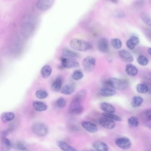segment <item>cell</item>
<instances>
[{
    "instance_id": "cell-1",
    "label": "cell",
    "mask_w": 151,
    "mask_h": 151,
    "mask_svg": "<svg viewBox=\"0 0 151 151\" xmlns=\"http://www.w3.org/2000/svg\"><path fill=\"white\" fill-rule=\"evenodd\" d=\"M106 85L114 89L123 90L127 87L128 83L125 80L115 78H111L106 81Z\"/></svg>"
},
{
    "instance_id": "cell-2",
    "label": "cell",
    "mask_w": 151,
    "mask_h": 151,
    "mask_svg": "<svg viewBox=\"0 0 151 151\" xmlns=\"http://www.w3.org/2000/svg\"><path fill=\"white\" fill-rule=\"evenodd\" d=\"M70 45L73 49L80 51L85 52L91 48V45L89 42L77 38L72 39L70 42Z\"/></svg>"
},
{
    "instance_id": "cell-3",
    "label": "cell",
    "mask_w": 151,
    "mask_h": 151,
    "mask_svg": "<svg viewBox=\"0 0 151 151\" xmlns=\"http://www.w3.org/2000/svg\"><path fill=\"white\" fill-rule=\"evenodd\" d=\"M82 102L81 100L75 96L68 107L69 113L76 115L82 114L84 111L83 107L81 104Z\"/></svg>"
},
{
    "instance_id": "cell-4",
    "label": "cell",
    "mask_w": 151,
    "mask_h": 151,
    "mask_svg": "<svg viewBox=\"0 0 151 151\" xmlns=\"http://www.w3.org/2000/svg\"><path fill=\"white\" fill-rule=\"evenodd\" d=\"M33 132L39 137H44L48 133L49 129L47 126L45 124L37 122L33 124L31 127Z\"/></svg>"
},
{
    "instance_id": "cell-5",
    "label": "cell",
    "mask_w": 151,
    "mask_h": 151,
    "mask_svg": "<svg viewBox=\"0 0 151 151\" xmlns=\"http://www.w3.org/2000/svg\"><path fill=\"white\" fill-rule=\"evenodd\" d=\"M96 60L92 56H88L85 57L82 61V65L85 71L90 73L93 70L96 65Z\"/></svg>"
},
{
    "instance_id": "cell-6",
    "label": "cell",
    "mask_w": 151,
    "mask_h": 151,
    "mask_svg": "<svg viewBox=\"0 0 151 151\" xmlns=\"http://www.w3.org/2000/svg\"><path fill=\"white\" fill-rule=\"evenodd\" d=\"M61 62L62 66L67 68H77L80 66L79 63L73 58L63 57Z\"/></svg>"
},
{
    "instance_id": "cell-7",
    "label": "cell",
    "mask_w": 151,
    "mask_h": 151,
    "mask_svg": "<svg viewBox=\"0 0 151 151\" xmlns=\"http://www.w3.org/2000/svg\"><path fill=\"white\" fill-rule=\"evenodd\" d=\"M115 143L118 147L124 149L129 148L132 145L130 140L129 138L125 137L117 139L115 140Z\"/></svg>"
},
{
    "instance_id": "cell-8",
    "label": "cell",
    "mask_w": 151,
    "mask_h": 151,
    "mask_svg": "<svg viewBox=\"0 0 151 151\" xmlns=\"http://www.w3.org/2000/svg\"><path fill=\"white\" fill-rule=\"evenodd\" d=\"M99 123L102 127L108 129H113L115 126V123L114 120L104 117L100 119Z\"/></svg>"
},
{
    "instance_id": "cell-9",
    "label": "cell",
    "mask_w": 151,
    "mask_h": 151,
    "mask_svg": "<svg viewBox=\"0 0 151 151\" xmlns=\"http://www.w3.org/2000/svg\"><path fill=\"white\" fill-rule=\"evenodd\" d=\"M53 0H40L37 3V6L40 9L46 10L49 9L54 3Z\"/></svg>"
},
{
    "instance_id": "cell-10",
    "label": "cell",
    "mask_w": 151,
    "mask_h": 151,
    "mask_svg": "<svg viewBox=\"0 0 151 151\" xmlns=\"http://www.w3.org/2000/svg\"><path fill=\"white\" fill-rule=\"evenodd\" d=\"M121 58L124 61L127 62H132L134 60V58L128 50L123 49L119 52Z\"/></svg>"
},
{
    "instance_id": "cell-11",
    "label": "cell",
    "mask_w": 151,
    "mask_h": 151,
    "mask_svg": "<svg viewBox=\"0 0 151 151\" xmlns=\"http://www.w3.org/2000/svg\"><path fill=\"white\" fill-rule=\"evenodd\" d=\"M81 125L85 130L91 133H95L98 130L97 126L90 122L84 121L82 122Z\"/></svg>"
},
{
    "instance_id": "cell-12",
    "label": "cell",
    "mask_w": 151,
    "mask_h": 151,
    "mask_svg": "<svg viewBox=\"0 0 151 151\" xmlns=\"http://www.w3.org/2000/svg\"><path fill=\"white\" fill-rule=\"evenodd\" d=\"M98 47L101 51L107 52L109 51V46L108 40L105 38H102L99 41Z\"/></svg>"
},
{
    "instance_id": "cell-13",
    "label": "cell",
    "mask_w": 151,
    "mask_h": 151,
    "mask_svg": "<svg viewBox=\"0 0 151 151\" xmlns=\"http://www.w3.org/2000/svg\"><path fill=\"white\" fill-rule=\"evenodd\" d=\"M100 93L102 96L108 97L112 96L116 93L114 89L108 86L102 87L100 90Z\"/></svg>"
},
{
    "instance_id": "cell-14",
    "label": "cell",
    "mask_w": 151,
    "mask_h": 151,
    "mask_svg": "<svg viewBox=\"0 0 151 151\" xmlns=\"http://www.w3.org/2000/svg\"><path fill=\"white\" fill-rule=\"evenodd\" d=\"M12 147V143L9 139L6 137H2L0 148L1 151H9Z\"/></svg>"
},
{
    "instance_id": "cell-15",
    "label": "cell",
    "mask_w": 151,
    "mask_h": 151,
    "mask_svg": "<svg viewBox=\"0 0 151 151\" xmlns=\"http://www.w3.org/2000/svg\"><path fill=\"white\" fill-rule=\"evenodd\" d=\"M57 145L60 149L64 151H78L63 141H58Z\"/></svg>"
},
{
    "instance_id": "cell-16",
    "label": "cell",
    "mask_w": 151,
    "mask_h": 151,
    "mask_svg": "<svg viewBox=\"0 0 151 151\" xmlns=\"http://www.w3.org/2000/svg\"><path fill=\"white\" fill-rule=\"evenodd\" d=\"M63 82V78L62 76H58L51 85V88L55 91H59L61 89Z\"/></svg>"
},
{
    "instance_id": "cell-17",
    "label": "cell",
    "mask_w": 151,
    "mask_h": 151,
    "mask_svg": "<svg viewBox=\"0 0 151 151\" xmlns=\"http://www.w3.org/2000/svg\"><path fill=\"white\" fill-rule=\"evenodd\" d=\"M101 109L105 113H113L115 111V107L111 104L106 102H103L100 105Z\"/></svg>"
},
{
    "instance_id": "cell-18",
    "label": "cell",
    "mask_w": 151,
    "mask_h": 151,
    "mask_svg": "<svg viewBox=\"0 0 151 151\" xmlns=\"http://www.w3.org/2000/svg\"><path fill=\"white\" fill-rule=\"evenodd\" d=\"M62 53L63 57L73 58H78L80 55L78 53L67 48H63Z\"/></svg>"
},
{
    "instance_id": "cell-19",
    "label": "cell",
    "mask_w": 151,
    "mask_h": 151,
    "mask_svg": "<svg viewBox=\"0 0 151 151\" xmlns=\"http://www.w3.org/2000/svg\"><path fill=\"white\" fill-rule=\"evenodd\" d=\"M139 42V40L138 37L136 36H132L127 40L126 45L129 49L132 50L138 44Z\"/></svg>"
},
{
    "instance_id": "cell-20",
    "label": "cell",
    "mask_w": 151,
    "mask_h": 151,
    "mask_svg": "<svg viewBox=\"0 0 151 151\" xmlns=\"http://www.w3.org/2000/svg\"><path fill=\"white\" fill-rule=\"evenodd\" d=\"M92 146L98 151H108L109 148L105 143L102 142H96L93 143Z\"/></svg>"
},
{
    "instance_id": "cell-21",
    "label": "cell",
    "mask_w": 151,
    "mask_h": 151,
    "mask_svg": "<svg viewBox=\"0 0 151 151\" xmlns=\"http://www.w3.org/2000/svg\"><path fill=\"white\" fill-rule=\"evenodd\" d=\"M125 71L127 74L131 76H135L138 72L137 67L131 64L127 65L126 67Z\"/></svg>"
},
{
    "instance_id": "cell-22",
    "label": "cell",
    "mask_w": 151,
    "mask_h": 151,
    "mask_svg": "<svg viewBox=\"0 0 151 151\" xmlns=\"http://www.w3.org/2000/svg\"><path fill=\"white\" fill-rule=\"evenodd\" d=\"M15 117L14 114L11 112H5L2 113L1 118L2 122H6L12 120Z\"/></svg>"
},
{
    "instance_id": "cell-23",
    "label": "cell",
    "mask_w": 151,
    "mask_h": 151,
    "mask_svg": "<svg viewBox=\"0 0 151 151\" xmlns=\"http://www.w3.org/2000/svg\"><path fill=\"white\" fill-rule=\"evenodd\" d=\"M33 106L37 111H42L46 110L47 108V105L44 103L39 101H35L33 103Z\"/></svg>"
},
{
    "instance_id": "cell-24",
    "label": "cell",
    "mask_w": 151,
    "mask_h": 151,
    "mask_svg": "<svg viewBox=\"0 0 151 151\" xmlns=\"http://www.w3.org/2000/svg\"><path fill=\"white\" fill-rule=\"evenodd\" d=\"M52 71V68L50 65H44L41 71L42 77L44 78H47L50 75Z\"/></svg>"
},
{
    "instance_id": "cell-25",
    "label": "cell",
    "mask_w": 151,
    "mask_h": 151,
    "mask_svg": "<svg viewBox=\"0 0 151 151\" xmlns=\"http://www.w3.org/2000/svg\"><path fill=\"white\" fill-rule=\"evenodd\" d=\"M74 88L71 84H66L62 88L61 93L64 95H70L72 94L74 92Z\"/></svg>"
},
{
    "instance_id": "cell-26",
    "label": "cell",
    "mask_w": 151,
    "mask_h": 151,
    "mask_svg": "<svg viewBox=\"0 0 151 151\" xmlns=\"http://www.w3.org/2000/svg\"><path fill=\"white\" fill-rule=\"evenodd\" d=\"M14 147L16 149L19 151H26L27 149L26 143L21 140L16 142L14 144Z\"/></svg>"
},
{
    "instance_id": "cell-27",
    "label": "cell",
    "mask_w": 151,
    "mask_h": 151,
    "mask_svg": "<svg viewBox=\"0 0 151 151\" xmlns=\"http://www.w3.org/2000/svg\"><path fill=\"white\" fill-rule=\"evenodd\" d=\"M143 100L142 97L139 96H134L131 102V105L133 107H137L141 105Z\"/></svg>"
},
{
    "instance_id": "cell-28",
    "label": "cell",
    "mask_w": 151,
    "mask_h": 151,
    "mask_svg": "<svg viewBox=\"0 0 151 151\" xmlns=\"http://www.w3.org/2000/svg\"><path fill=\"white\" fill-rule=\"evenodd\" d=\"M102 115L103 117L108 118L114 121H122V119L120 117L113 113L104 112L102 114Z\"/></svg>"
},
{
    "instance_id": "cell-29",
    "label": "cell",
    "mask_w": 151,
    "mask_h": 151,
    "mask_svg": "<svg viewBox=\"0 0 151 151\" xmlns=\"http://www.w3.org/2000/svg\"><path fill=\"white\" fill-rule=\"evenodd\" d=\"M128 123L130 126L133 127H137L139 124L138 118L135 116H132L128 120Z\"/></svg>"
},
{
    "instance_id": "cell-30",
    "label": "cell",
    "mask_w": 151,
    "mask_h": 151,
    "mask_svg": "<svg viewBox=\"0 0 151 151\" xmlns=\"http://www.w3.org/2000/svg\"><path fill=\"white\" fill-rule=\"evenodd\" d=\"M136 89L137 91L139 93H144L147 92L148 86L146 84H139L137 86Z\"/></svg>"
},
{
    "instance_id": "cell-31",
    "label": "cell",
    "mask_w": 151,
    "mask_h": 151,
    "mask_svg": "<svg viewBox=\"0 0 151 151\" xmlns=\"http://www.w3.org/2000/svg\"><path fill=\"white\" fill-rule=\"evenodd\" d=\"M138 63L141 65L146 66L148 63L149 60L147 58L143 55H140L137 59Z\"/></svg>"
},
{
    "instance_id": "cell-32",
    "label": "cell",
    "mask_w": 151,
    "mask_h": 151,
    "mask_svg": "<svg viewBox=\"0 0 151 151\" xmlns=\"http://www.w3.org/2000/svg\"><path fill=\"white\" fill-rule=\"evenodd\" d=\"M83 76V73L81 71L78 70L74 71L71 75L72 78L76 81L81 79Z\"/></svg>"
},
{
    "instance_id": "cell-33",
    "label": "cell",
    "mask_w": 151,
    "mask_h": 151,
    "mask_svg": "<svg viewBox=\"0 0 151 151\" xmlns=\"http://www.w3.org/2000/svg\"><path fill=\"white\" fill-rule=\"evenodd\" d=\"M111 43L113 47L116 49L120 48L122 46V42L119 39L115 38L111 40Z\"/></svg>"
},
{
    "instance_id": "cell-34",
    "label": "cell",
    "mask_w": 151,
    "mask_h": 151,
    "mask_svg": "<svg viewBox=\"0 0 151 151\" xmlns=\"http://www.w3.org/2000/svg\"><path fill=\"white\" fill-rule=\"evenodd\" d=\"M36 95L38 99H45L48 96V93L45 90H40L36 91Z\"/></svg>"
},
{
    "instance_id": "cell-35",
    "label": "cell",
    "mask_w": 151,
    "mask_h": 151,
    "mask_svg": "<svg viewBox=\"0 0 151 151\" xmlns=\"http://www.w3.org/2000/svg\"><path fill=\"white\" fill-rule=\"evenodd\" d=\"M87 94V91L86 89H83L77 93L75 96L82 101L86 98Z\"/></svg>"
},
{
    "instance_id": "cell-36",
    "label": "cell",
    "mask_w": 151,
    "mask_h": 151,
    "mask_svg": "<svg viewBox=\"0 0 151 151\" xmlns=\"http://www.w3.org/2000/svg\"><path fill=\"white\" fill-rule=\"evenodd\" d=\"M142 19L147 24L151 26V16L146 14H143L142 15Z\"/></svg>"
},
{
    "instance_id": "cell-37",
    "label": "cell",
    "mask_w": 151,
    "mask_h": 151,
    "mask_svg": "<svg viewBox=\"0 0 151 151\" xmlns=\"http://www.w3.org/2000/svg\"><path fill=\"white\" fill-rule=\"evenodd\" d=\"M66 103V101L63 98L60 97L57 100L56 105L59 108H62L65 106Z\"/></svg>"
},
{
    "instance_id": "cell-38",
    "label": "cell",
    "mask_w": 151,
    "mask_h": 151,
    "mask_svg": "<svg viewBox=\"0 0 151 151\" xmlns=\"http://www.w3.org/2000/svg\"><path fill=\"white\" fill-rule=\"evenodd\" d=\"M145 115L147 120L151 121V109H148L146 111Z\"/></svg>"
},
{
    "instance_id": "cell-39",
    "label": "cell",
    "mask_w": 151,
    "mask_h": 151,
    "mask_svg": "<svg viewBox=\"0 0 151 151\" xmlns=\"http://www.w3.org/2000/svg\"><path fill=\"white\" fill-rule=\"evenodd\" d=\"M16 128V125L14 123H12L9 126L7 130L9 132H12Z\"/></svg>"
},
{
    "instance_id": "cell-40",
    "label": "cell",
    "mask_w": 151,
    "mask_h": 151,
    "mask_svg": "<svg viewBox=\"0 0 151 151\" xmlns=\"http://www.w3.org/2000/svg\"><path fill=\"white\" fill-rule=\"evenodd\" d=\"M9 133V132L7 130H4L2 132V137H6Z\"/></svg>"
},
{
    "instance_id": "cell-41",
    "label": "cell",
    "mask_w": 151,
    "mask_h": 151,
    "mask_svg": "<svg viewBox=\"0 0 151 151\" xmlns=\"http://www.w3.org/2000/svg\"><path fill=\"white\" fill-rule=\"evenodd\" d=\"M148 86V91L149 93L151 94V83L148 84H147Z\"/></svg>"
},
{
    "instance_id": "cell-42",
    "label": "cell",
    "mask_w": 151,
    "mask_h": 151,
    "mask_svg": "<svg viewBox=\"0 0 151 151\" xmlns=\"http://www.w3.org/2000/svg\"><path fill=\"white\" fill-rule=\"evenodd\" d=\"M148 53L151 55V47L149 48L148 49Z\"/></svg>"
},
{
    "instance_id": "cell-43",
    "label": "cell",
    "mask_w": 151,
    "mask_h": 151,
    "mask_svg": "<svg viewBox=\"0 0 151 151\" xmlns=\"http://www.w3.org/2000/svg\"><path fill=\"white\" fill-rule=\"evenodd\" d=\"M147 127L151 129V123L148 124H147Z\"/></svg>"
}]
</instances>
